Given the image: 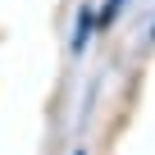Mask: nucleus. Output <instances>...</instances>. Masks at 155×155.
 <instances>
[{
    "label": "nucleus",
    "mask_w": 155,
    "mask_h": 155,
    "mask_svg": "<svg viewBox=\"0 0 155 155\" xmlns=\"http://www.w3.org/2000/svg\"><path fill=\"white\" fill-rule=\"evenodd\" d=\"M123 5H128V0H105V5H101V14H96V28H110V23L123 14Z\"/></svg>",
    "instance_id": "obj_2"
},
{
    "label": "nucleus",
    "mask_w": 155,
    "mask_h": 155,
    "mask_svg": "<svg viewBox=\"0 0 155 155\" xmlns=\"http://www.w3.org/2000/svg\"><path fill=\"white\" fill-rule=\"evenodd\" d=\"M73 155H82V150H73Z\"/></svg>",
    "instance_id": "obj_3"
},
{
    "label": "nucleus",
    "mask_w": 155,
    "mask_h": 155,
    "mask_svg": "<svg viewBox=\"0 0 155 155\" xmlns=\"http://www.w3.org/2000/svg\"><path fill=\"white\" fill-rule=\"evenodd\" d=\"M91 32H96V14L91 9H78V18H73V55H82L87 50V41H91Z\"/></svg>",
    "instance_id": "obj_1"
}]
</instances>
